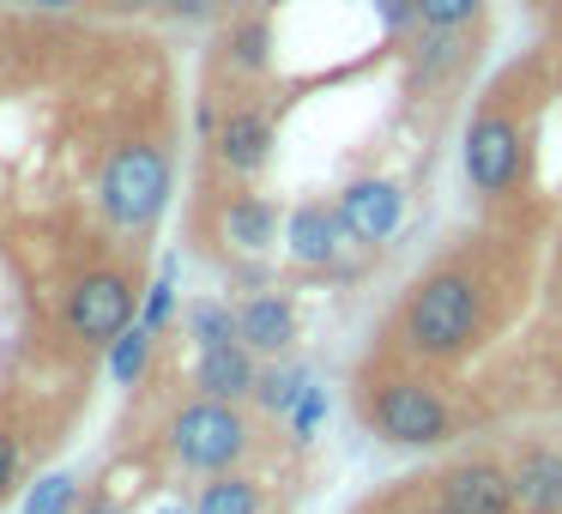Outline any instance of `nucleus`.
Segmentation results:
<instances>
[{
	"mask_svg": "<svg viewBox=\"0 0 562 514\" xmlns=\"http://www.w3.org/2000/svg\"><path fill=\"white\" fill-rule=\"evenodd\" d=\"M477 333V284L465 272H429L405 309V345L424 357H448Z\"/></svg>",
	"mask_w": 562,
	"mask_h": 514,
	"instance_id": "f257e3e1",
	"label": "nucleus"
},
{
	"mask_svg": "<svg viewBox=\"0 0 562 514\" xmlns=\"http://www.w3.org/2000/svg\"><path fill=\"white\" fill-rule=\"evenodd\" d=\"M315 388V381L303 376V369H272V376H260L255 381V393H260V405L267 412H296V400Z\"/></svg>",
	"mask_w": 562,
	"mask_h": 514,
	"instance_id": "f3484780",
	"label": "nucleus"
},
{
	"mask_svg": "<svg viewBox=\"0 0 562 514\" xmlns=\"http://www.w3.org/2000/svg\"><path fill=\"white\" fill-rule=\"evenodd\" d=\"M31 7H49V13H74V7H86V0H31Z\"/></svg>",
	"mask_w": 562,
	"mask_h": 514,
	"instance_id": "c85d7f7f",
	"label": "nucleus"
},
{
	"mask_svg": "<svg viewBox=\"0 0 562 514\" xmlns=\"http://www.w3.org/2000/svg\"><path fill=\"white\" fill-rule=\"evenodd\" d=\"M67 509H74V478H67V472H49L25 496V514H67Z\"/></svg>",
	"mask_w": 562,
	"mask_h": 514,
	"instance_id": "412c9836",
	"label": "nucleus"
},
{
	"mask_svg": "<svg viewBox=\"0 0 562 514\" xmlns=\"http://www.w3.org/2000/svg\"><path fill=\"white\" fill-rule=\"evenodd\" d=\"M236 327H243V345H255V351H284L296 339V315L284 297H248L236 309Z\"/></svg>",
	"mask_w": 562,
	"mask_h": 514,
	"instance_id": "ddd939ff",
	"label": "nucleus"
},
{
	"mask_svg": "<svg viewBox=\"0 0 562 514\" xmlns=\"http://www.w3.org/2000/svg\"><path fill=\"white\" fill-rule=\"evenodd\" d=\"M170 448H176V460L194 466V472H224V466L248 448V429H243V417L231 412V400H194V405L176 412Z\"/></svg>",
	"mask_w": 562,
	"mask_h": 514,
	"instance_id": "7ed1b4c3",
	"label": "nucleus"
},
{
	"mask_svg": "<svg viewBox=\"0 0 562 514\" xmlns=\"http://www.w3.org/2000/svg\"><path fill=\"white\" fill-rule=\"evenodd\" d=\"M218 158H224V170L255 176L272 158V115L267 110H231L218 127Z\"/></svg>",
	"mask_w": 562,
	"mask_h": 514,
	"instance_id": "9d476101",
	"label": "nucleus"
},
{
	"mask_svg": "<svg viewBox=\"0 0 562 514\" xmlns=\"http://www.w3.org/2000/svg\"><path fill=\"white\" fill-rule=\"evenodd\" d=\"M194 514H260V496L248 478H218V484L200 490Z\"/></svg>",
	"mask_w": 562,
	"mask_h": 514,
	"instance_id": "dca6fc26",
	"label": "nucleus"
},
{
	"mask_svg": "<svg viewBox=\"0 0 562 514\" xmlns=\"http://www.w3.org/2000/svg\"><path fill=\"white\" fill-rule=\"evenodd\" d=\"M86 514H115V509H110V502H91V509H86Z\"/></svg>",
	"mask_w": 562,
	"mask_h": 514,
	"instance_id": "c756f323",
	"label": "nucleus"
},
{
	"mask_svg": "<svg viewBox=\"0 0 562 514\" xmlns=\"http://www.w3.org/2000/svg\"><path fill=\"white\" fill-rule=\"evenodd\" d=\"M267 25H243V31H236V43H231V49H236V67H248V74H260V67H267Z\"/></svg>",
	"mask_w": 562,
	"mask_h": 514,
	"instance_id": "5701e85b",
	"label": "nucleus"
},
{
	"mask_svg": "<svg viewBox=\"0 0 562 514\" xmlns=\"http://www.w3.org/2000/svg\"><path fill=\"white\" fill-rule=\"evenodd\" d=\"M417 7H424V25H441V31H465L484 13V0H417Z\"/></svg>",
	"mask_w": 562,
	"mask_h": 514,
	"instance_id": "4be33fe9",
	"label": "nucleus"
},
{
	"mask_svg": "<svg viewBox=\"0 0 562 514\" xmlns=\"http://www.w3.org/2000/svg\"><path fill=\"white\" fill-rule=\"evenodd\" d=\"M272 231H279V212H272L267 200H255V194L231 200V212H224V243H231V248L260 255V248L272 243Z\"/></svg>",
	"mask_w": 562,
	"mask_h": 514,
	"instance_id": "4468645a",
	"label": "nucleus"
},
{
	"mask_svg": "<svg viewBox=\"0 0 562 514\" xmlns=\"http://www.w3.org/2000/svg\"><path fill=\"white\" fill-rule=\"evenodd\" d=\"M67 321H74V333L86 345H115L134 327V284L122 272H91L67 297Z\"/></svg>",
	"mask_w": 562,
	"mask_h": 514,
	"instance_id": "423d86ee",
	"label": "nucleus"
},
{
	"mask_svg": "<svg viewBox=\"0 0 562 514\" xmlns=\"http://www.w3.org/2000/svg\"><path fill=\"white\" fill-rule=\"evenodd\" d=\"M369 417L387 442L400 448H429V442L448 436V405L424 388V381H387V388L369 400Z\"/></svg>",
	"mask_w": 562,
	"mask_h": 514,
	"instance_id": "39448f33",
	"label": "nucleus"
},
{
	"mask_svg": "<svg viewBox=\"0 0 562 514\" xmlns=\"http://www.w3.org/2000/svg\"><path fill=\"white\" fill-rule=\"evenodd\" d=\"M520 122H514L508 110H477V122L465 127V176H472L477 194H508L514 182H520Z\"/></svg>",
	"mask_w": 562,
	"mask_h": 514,
	"instance_id": "20e7f679",
	"label": "nucleus"
},
{
	"mask_svg": "<svg viewBox=\"0 0 562 514\" xmlns=\"http://www.w3.org/2000/svg\"><path fill=\"white\" fill-rule=\"evenodd\" d=\"M508 509H514V478L508 472H496V466H484V460L448 472L441 514H508Z\"/></svg>",
	"mask_w": 562,
	"mask_h": 514,
	"instance_id": "6e6552de",
	"label": "nucleus"
},
{
	"mask_svg": "<svg viewBox=\"0 0 562 514\" xmlns=\"http://www.w3.org/2000/svg\"><path fill=\"white\" fill-rule=\"evenodd\" d=\"M188 327H194L200 351H206V345H231V339H243V327H236V315H231L224 303H194V309H188Z\"/></svg>",
	"mask_w": 562,
	"mask_h": 514,
	"instance_id": "a211bd4d",
	"label": "nucleus"
},
{
	"mask_svg": "<svg viewBox=\"0 0 562 514\" xmlns=\"http://www.w3.org/2000/svg\"><path fill=\"white\" fill-rule=\"evenodd\" d=\"M224 0H164V13L182 19V25H206V19H218Z\"/></svg>",
	"mask_w": 562,
	"mask_h": 514,
	"instance_id": "b1692460",
	"label": "nucleus"
},
{
	"mask_svg": "<svg viewBox=\"0 0 562 514\" xmlns=\"http://www.w3.org/2000/svg\"><path fill=\"white\" fill-rule=\"evenodd\" d=\"M321 412H327V393L321 388H308L303 400H296V412H291V424H296V436H308V429L321 424Z\"/></svg>",
	"mask_w": 562,
	"mask_h": 514,
	"instance_id": "a878e982",
	"label": "nucleus"
},
{
	"mask_svg": "<svg viewBox=\"0 0 562 514\" xmlns=\"http://www.w3.org/2000/svg\"><path fill=\"white\" fill-rule=\"evenodd\" d=\"M170 309H176V297H170V279H158V284H151V297H146V309H139V321H146V327L158 333L164 321H170Z\"/></svg>",
	"mask_w": 562,
	"mask_h": 514,
	"instance_id": "393cba45",
	"label": "nucleus"
},
{
	"mask_svg": "<svg viewBox=\"0 0 562 514\" xmlns=\"http://www.w3.org/2000/svg\"><path fill=\"white\" fill-rule=\"evenodd\" d=\"M345 236L351 231H345L339 206H296L291 224H284V248H291L296 267H327Z\"/></svg>",
	"mask_w": 562,
	"mask_h": 514,
	"instance_id": "1a4fd4ad",
	"label": "nucleus"
},
{
	"mask_svg": "<svg viewBox=\"0 0 562 514\" xmlns=\"http://www.w3.org/2000/svg\"><path fill=\"white\" fill-rule=\"evenodd\" d=\"M514 502L526 514H562V454H526L520 472H514Z\"/></svg>",
	"mask_w": 562,
	"mask_h": 514,
	"instance_id": "f8f14e48",
	"label": "nucleus"
},
{
	"mask_svg": "<svg viewBox=\"0 0 562 514\" xmlns=\"http://www.w3.org/2000/svg\"><path fill=\"white\" fill-rule=\"evenodd\" d=\"M194 381H200V393H206V400H243V393H255L260 376H255L248 345L231 339V345H206V351H200Z\"/></svg>",
	"mask_w": 562,
	"mask_h": 514,
	"instance_id": "9b49d317",
	"label": "nucleus"
},
{
	"mask_svg": "<svg viewBox=\"0 0 562 514\" xmlns=\"http://www.w3.org/2000/svg\"><path fill=\"white\" fill-rule=\"evenodd\" d=\"M453 37H460V31H441V25H424V31H417V49H412V74H417V79H436L441 67L453 62Z\"/></svg>",
	"mask_w": 562,
	"mask_h": 514,
	"instance_id": "6ab92c4d",
	"label": "nucleus"
},
{
	"mask_svg": "<svg viewBox=\"0 0 562 514\" xmlns=\"http://www.w3.org/2000/svg\"><path fill=\"white\" fill-rule=\"evenodd\" d=\"M115 13H164V0H110Z\"/></svg>",
	"mask_w": 562,
	"mask_h": 514,
	"instance_id": "cd10ccee",
	"label": "nucleus"
},
{
	"mask_svg": "<svg viewBox=\"0 0 562 514\" xmlns=\"http://www.w3.org/2000/svg\"><path fill=\"white\" fill-rule=\"evenodd\" d=\"M170 200V164H164L158 146H122L103 170V212L127 231L151 224Z\"/></svg>",
	"mask_w": 562,
	"mask_h": 514,
	"instance_id": "f03ea898",
	"label": "nucleus"
},
{
	"mask_svg": "<svg viewBox=\"0 0 562 514\" xmlns=\"http://www.w3.org/2000/svg\"><path fill=\"white\" fill-rule=\"evenodd\" d=\"M19 484V442L13 436H0V496Z\"/></svg>",
	"mask_w": 562,
	"mask_h": 514,
	"instance_id": "bb28decb",
	"label": "nucleus"
},
{
	"mask_svg": "<svg viewBox=\"0 0 562 514\" xmlns=\"http://www.w3.org/2000/svg\"><path fill=\"white\" fill-rule=\"evenodd\" d=\"M339 219H345V231H351L357 243H387V236L400 231V219H405L400 182H381V176L351 182V188L339 194Z\"/></svg>",
	"mask_w": 562,
	"mask_h": 514,
	"instance_id": "0eeeda50",
	"label": "nucleus"
},
{
	"mask_svg": "<svg viewBox=\"0 0 562 514\" xmlns=\"http://www.w3.org/2000/svg\"><path fill=\"white\" fill-rule=\"evenodd\" d=\"M146 357H151V327H146V321H134V327L110 345V376L122 381V388H134V381L146 376Z\"/></svg>",
	"mask_w": 562,
	"mask_h": 514,
	"instance_id": "2eb2a0df",
	"label": "nucleus"
},
{
	"mask_svg": "<svg viewBox=\"0 0 562 514\" xmlns=\"http://www.w3.org/2000/svg\"><path fill=\"white\" fill-rule=\"evenodd\" d=\"M375 19L393 43H412L417 31H424V7H417V0H375Z\"/></svg>",
	"mask_w": 562,
	"mask_h": 514,
	"instance_id": "aec40b11",
	"label": "nucleus"
},
{
	"mask_svg": "<svg viewBox=\"0 0 562 514\" xmlns=\"http://www.w3.org/2000/svg\"><path fill=\"white\" fill-rule=\"evenodd\" d=\"M164 514H182V509H164Z\"/></svg>",
	"mask_w": 562,
	"mask_h": 514,
	"instance_id": "7c9ffc66",
	"label": "nucleus"
}]
</instances>
